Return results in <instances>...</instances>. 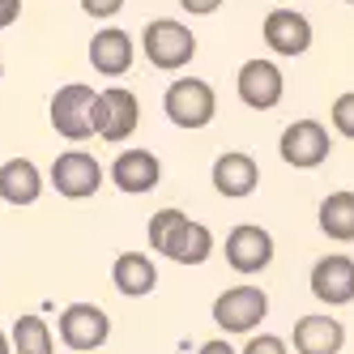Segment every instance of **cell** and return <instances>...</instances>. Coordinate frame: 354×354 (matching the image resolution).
Instances as JSON below:
<instances>
[{
	"label": "cell",
	"instance_id": "obj_27",
	"mask_svg": "<svg viewBox=\"0 0 354 354\" xmlns=\"http://www.w3.org/2000/svg\"><path fill=\"white\" fill-rule=\"evenodd\" d=\"M196 354H239L231 342H226V337H214V342H205V346H201Z\"/></svg>",
	"mask_w": 354,
	"mask_h": 354
},
{
	"label": "cell",
	"instance_id": "obj_11",
	"mask_svg": "<svg viewBox=\"0 0 354 354\" xmlns=\"http://www.w3.org/2000/svg\"><path fill=\"white\" fill-rule=\"evenodd\" d=\"M98 184H103V167H98V158H90L86 149H64V154H56L52 162V188L68 201H86L98 192Z\"/></svg>",
	"mask_w": 354,
	"mask_h": 354
},
{
	"label": "cell",
	"instance_id": "obj_2",
	"mask_svg": "<svg viewBox=\"0 0 354 354\" xmlns=\"http://www.w3.org/2000/svg\"><path fill=\"white\" fill-rule=\"evenodd\" d=\"M162 111L167 120L175 124V129H209L214 115H218V94L209 82H201V77H175L162 94Z\"/></svg>",
	"mask_w": 354,
	"mask_h": 354
},
{
	"label": "cell",
	"instance_id": "obj_19",
	"mask_svg": "<svg viewBox=\"0 0 354 354\" xmlns=\"http://www.w3.org/2000/svg\"><path fill=\"white\" fill-rule=\"evenodd\" d=\"M111 282H115V290L124 299H145L158 286V269H154V261H149L145 252H124V257H115V265H111Z\"/></svg>",
	"mask_w": 354,
	"mask_h": 354
},
{
	"label": "cell",
	"instance_id": "obj_30",
	"mask_svg": "<svg viewBox=\"0 0 354 354\" xmlns=\"http://www.w3.org/2000/svg\"><path fill=\"white\" fill-rule=\"evenodd\" d=\"M342 5H354V0H342Z\"/></svg>",
	"mask_w": 354,
	"mask_h": 354
},
{
	"label": "cell",
	"instance_id": "obj_16",
	"mask_svg": "<svg viewBox=\"0 0 354 354\" xmlns=\"http://www.w3.org/2000/svg\"><path fill=\"white\" fill-rule=\"evenodd\" d=\"M111 180H115L120 192L145 196L149 188H158L162 162H158V154H149V149H124V154L111 162Z\"/></svg>",
	"mask_w": 354,
	"mask_h": 354
},
{
	"label": "cell",
	"instance_id": "obj_20",
	"mask_svg": "<svg viewBox=\"0 0 354 354\" xmlns=\"http://www.w3.org/2000/svg\"><path fill=\"white\" fill-rule=\"evenodd\" d=\"M316 222L333 243H354V192L350 188L328 192L316 209Z\"/></svg>",
	"mask_w": 354,
	"mask_h": 354
},
{
	"label": "cell",
	"instance_id": "obj_26",
	"mask_svg": "<svg viewBox=\"0 0 354 354\" xmlns=\"http://www.w3.org/2000/svg\"><path fill=\"white\" fill-rule=\"evenodd\" d=\"M17 13H21V0H0V30H5V26H13V21H17Z\"/></svg>",
	"mask_w": 354,
	"mask_h": 354
},
{
	"label": "cell",
	"instance_id": "obj_6",
	"mask_svg": "<svg viewBox=\"0 0 354 354\" xmlns=\"http://www.w3.org/2000/svg\"><path fill=\"white\" fill-rule=\"evenodd\" d=\"M277 154H282V162L295 167V171H316L320 162H328V154H333V141H328V129L320 120H295V124L282 129Z\"/></svg>",
	"mask_w": 354,
	"mask_h": 354
},
{
	"label": "cell",
	"instance_id": "obj_15",
	"mask_svg": "<svg viewBox=\"0 0 354 354\" xmlns=\"http://www.w3.org/2000/svg\"><path fill=\"white\" fill-rule=\"evenodd\" d=\"M257 184H261V167H257L252 154H243V149H226V154L214 162V188H218V196L243 201V196L257 192Z\"/></svg>",
	"mask_w": 354,
	"mask_h": 354
},
{
	"label": "cell",
	"instance_id": "obj_8",
	"mask_svg": "<svg viewBox=\"0 0 354 354\" xmlns=\"http://www.w3.org/2000/svg\"><path fill=\"white\" fill-rule=\"evenodd\" d=\"M56 333H60V342L68 350L90 354L98 346H107L111 320H107V312L98 308V303H68V308L60 312V320H56Z\"/></svg>",
	"mask_w": 354,
	"mask_h": 354
},
{
	"label": "cell",
	"instance_id": "obj_17",
	"mask_svg": "<svg viewBox=\"0 0 354 354\" xmlns=\"http://www.w3.org/2000/svg\"><path fill=\"white\" fill-rule=\"evenodd\" d=\"M133 56H137V47H133L129 30H120V26H103L90 39V64L103 77H124L133 68Z\"/></svg>",
	"mask_w": 354,
	"mask_h": 354
},
{
	"label": "cell",
	"instance_id": "obj_1",
	"mask_svg": "<svg viewBox=\"0 0 354 354\" xmlns=\"http://www.w3.org/2000/svg\"><path fill=\"white\" fill-rule=\"evenodd\" d=\"M149 248L175 265H205L214 257V231L205 222H192L184 209H158L149 218Z\"/></svg>",
	"mask_w": 354,
	"mask_h": 354
},
{
	"label": "cell",
	"instance_id": "obj_3",
	"mask_svg": "<svg viewBox=\"0 0 354 354\" xmlns=\"http://www.w3.org/2000/svg\"><path fill=\"white\" fill-rule=\"evenodd\" d=\"M141 52H145V60L154 68L180 73L196 56V35L184 26V21H175V17H154L145 26V35H141Z\"/></svg>",
	"mask_w": 354,
	"mask_h": 354
},
{
	"label": "cell",
	"instance_id": "obj_10",
	"mask_svg": "<svg viewBox=\"0 0 354 354\" xmlns=\"http://www.w3.org/2000/svg\"><path fill=\"white\" fill-rule=\"evenodd\" d=\"M222 252H226V265H231L235 273H243V277L265 273L273 265V235L265 231V226H257V222H239L235 231L226 235Z\"/></svg>",
	"mask_w": 354,
	"mask_h": 354
},
{
	"label": "cell",
	"instance_id": "obj_12",
	"mask_svg": "<svg viewBox=\"0 0 354 354\" xmlns=\"http://www.w3.org/2000/svg\"><path fill=\"white\" fill-rule=\"evenodd\" d=\"M312 295L324 303V308H346L354 303V257L346 252H328L312 265Z\"/></svg>",
	"mask_w": 354,
	"mask_h": 354
},
{
	"label": "cell",
	"instance_id": "obj_28",
	"mask_svg": "<svg viewBox=\"0 0 354 354\" xmlns=\"http://www.w3.org/2000/svg\"><path fill=\"white\" fill-rule=\"evenodd\" d=\"M0 354H13V337H5V333H0Z\"/></svg>",
	"mask_w": 354,
	"mask_h": 354
},
{
	"label": "cell",
	"instance_id": "obj_9",
	"mask_svg": "<svg viewBox=\"0 0 354 354\" xmlns=\"http://www.w3.org/2000/svg\"><path fill=\"white\" fill-rule=\"evenodd\" d=\"M235 94H239V103L252 107V111H273L277 103H282V94H286V77H282V68H277L273 60H243L239 64V77H235Z\"/></svg>",
	"mask_w": 354,
	"mask_h": 354
},
{
	"label": "cell",
	"instance_id": "obj_22",
	"mask_svg": "<svg viewBox=\"0 0 354 354\" xmlns=\"http://www.w3.org/2000/svg\"><path fill=\"white\" fill-rule=\"evenodd\" d=\"M328 120H333V129H337L346 141H354V90H346V94L333 98V107H328Z\"/></svg>",
	"mask_w": 354,
	"mask_h": 354
},
{
	"label": "cell",
	"instance_id": "obj_18",
	"mask_svg": "<svg viewBox=\"0 0 354 354\" xmlns=\"http://www.w3.org/2000/svg\"><path fill=\"white\" fill-rule=\"evenodd\" d=\"M43 196V171L30 158H9L0 167V201L9 205H35Z\"/></svg>",
	"mask_w": 354,
	"mask_h": 354
},
{
	"label": "cell",
	"instance_id": "obj_7",
	"mask_svg": "<svg viewBox=\"0 0 354 354\" xmlns=\"http://www.w3.org/2000/svg\"><path fill=\"white\" fill-rule=\"evenodd\" d=\"M137 124H141V103L133 90H124V86L98 90V103H94V133L98 137L120 145L137 133Z\"/></svg>",
	"mask_w": 354,
	"mask_h": 354
},
{
	"label": "cell",
	"instance_id": "obj_23",
	"mask_svg": "<svg viewBox=\"0 0 354 354\" xmlns=\"http://www.w3.org/2000/svg\"><path fill=\"white\" fill-rule=\"evenodd\" d=\"M239 354H290V346L277 337V333H252Z\"/></svg>",
	"mask_w": 354,
	"mask_h": 354
},
{
	"label": "cell",
	"instance_id": "obj_25",
	"mask_svg": "<svg viewBox=\"0 0 354 354\" xmlns=\"http://www.w3.org/2000/svg\"><path fill=\"white\" fill-rule=\"evenodd\" d=\"M180 9H188L192 17H205V13H218L222 0H180Z\"/></svg>",
	"mask_w": 354,
	"mask_h": 354
},
{
	"label": "cell",
	"instance_id": "obj_4",
	"mask_svg": "<svg viewBox=\"0 0 354 354\" xmlns=\"http://www.w3.org/2000/svg\"><path fill=\"white\" fill-rule=\"evenodd\" d=\"M265 316H269V295L261 286H252V282H239V286L222 290L214 299V324L222 333H248L252 337Z\"/></svg>",
	"mask_w": 354,
	"mask_h": 354
},
{
	"label": "cell",
	"instance_id": "obj_13",
	"mask_svg": "<svg viewBox=\"0 0 354 354\" xmlns=\"http://www.w3.org/2000/svg\"><path fill=\"white\" fill-rule=\"evenodd\" d=\"M295 354H342L346 346V324L328 312H312L295 320Z\"/></svg>",
	"mask_w": 354,
	"mask_h": 354
},
{
	"label": "cell",
	"instance_id": "obj_29",
	"mask_svg": "<svg viewBox=\"0 0 354 354\" xmlns=\"http://www.w3.org/2000/svg\"><path fill=\"white\" fill-rule=\"evenodd\" d=\"M0 82H5V64H0Z\"/></svg>",
	"mask_w": 354,
	"mask_h": 354
},
{
	"label": "cell",
	"instance_id": "obj_24",
	"mask_svg": "<svg viewBox=\"0 0 354 354\" xmlns=\"http://www.w3.org/2000/svg\"><path fill=\"white\" fill-rule=\"evenodd\" d=\"M82 9H86L90 17H103V21H107V17H115V13L124 9V0H82Z\"/></svg>",
	"mask_w": 354,
	"mask_h": 354
},
{
	"label": "cell",
	"instance_id": "obj_14",
	"mask_svg": "<svg viewBox=\"0 0 354 354\" xmlns=\"http://www.w3.org/2000/svg\"><path fill=\"white\" fill-rule=\"evenodd\" d=\"M265 43L277 56H303L312 47V21L299 9H269L265 13Z\"/></svg>",
	"mask_w": 354,
	"mask_h": 354
},
{
	"label": "cell",
	"instance_id": "obj_5",
	"mask_svg": "<svg viewBox=\"0 0 354 354\" xmlns=\"http://www.w3.org/2000/svg\"><path fill=\"white\" fill-rule=\"evenodd\" d=\"M94 103H98V90L82 86V82H68L52 94V129L64 141H90L94 133Z\"/></svg>",
	"mask_w": 354,
	"mask_h": 354
},
{
	"label": "cell",
	"instance_id": "obj_21",
	"mask_svg": "<svg viewBox=\"0 0 354 354\" xmlns=\"http://www.w3.org/2000/svg\"><path fill=\"white\" fill-rule=\"evenodd\" d=\"M9 337H13V354H52V328L43 316H17Z\"/></svg>",
	"mask_w": 354,
	"mask_h": 354
}]
</instances>
